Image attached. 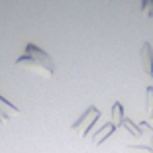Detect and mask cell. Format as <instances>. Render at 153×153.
<instances>
[{"instance_id": "6da1fadb", "label": "cell", "mask_w": 153, "mask_h": 153, "mask_svg": "<svg viewBox=\"0 0 153 153\" xmlns=\"http://www.w3.org/2000/svg\"><path fill=\"white\" fill-rule=\"evenodd\" d=\"M16 63H18L20 67L36 69L37 73H41V75H45V76H51L55 73V63H53V59H51V55L45 53L43 49H39V47L33 45V43L26 45L24 53L16 59Z\"/></svg>"}, {"instance_id": "7a4b0ae2", "label": "cell", "mask_w": 153, "mask_h": 153, "mask_svg": "<svg viewBox=\"0 0 153 153\" xmlns=\"http://www.w3.org/2000/svg\"><path fill=\"white\" fill-rule=\"evenodd\" d=\"M98 116H100V112L94 108V106H92V108H88L81 118H79V120L75 122V124H73V130H81L82 135L86 137V135L90 134V128H92V124L98 120Z\"/></svg>"}, {"instance_id": "3957f363", "label": "cell", "mask_w": 153, "mask_h": 153, "mask_svg": "<svg viewBox=\"0 0 153 153\" xmlns=\"http://www.w3.org/2000/svg\"><path fill=\"white\" fill-rule=\"evenodd\" d=\"M141 59H143L145 75L153 76V49H151V43H147V41L143 43V49H141Z\"/></svg>"}, {"instance_id": "277c9868", "label": "cell", "mask_w": 153, "mask_h": 153, "mask_svg": "<svg viewBox=\"0 0 153 153\" xmlns=\"http://www.w3.org/2000/svg\"><path fill=\"white\" fill-rule=\"evenodd\" d=\"M114 128H116L114 124H110V126H104L102 130H100V134L96 135V145H100V143H102V141H104V140H106V137H108V135L114 131Z\"/></svg>"}, {"instance_id": "5b68a950", "label": "cell", "mask_w": 153, "mask_h": 153, "mask_svg": "<svg viewBox=\"0 0 153 153\" xmlns=\"http://www.w3.org/2000/svg\"><path fill=\"white\" fill-rule=\"evenodd\" d=\"M112 114H114V120H116V124H124V108H122L120 102H114V108H112Z\"/></svg>"}, {"instance_id": "8992f818", "label": "cell", "mask_w": 153, "mask_h": 153, "mask_svg": "<svg viewBox=\"0 0 153 153\" xmlns=\"http://www.w3.org/2000/svg\"><path fill=\"white\" fill-rule=\"evenodd\" d=\"M141 12L147 18H153V0H141Z\"/></svg>"}, {"instance_id": "52a82bcc", "label": "cell", "mask_w": 153, "mask_h": 153, "mask_svg": "<svg viewBox=\"0 0 153 153\" xmlns=\"http://www.w3.org/2000/svg\"><path fill=\"white\" fill-rule=\"evenodd\" d=\"M147 112H153V86L147 88Z\"/></svg>"}, {"instance_id": "ba28073f", "label": "cell", "mask_w": 153, "mask_h": 153, "mask_svg": "<svg viewBox=\"0 0 153 153\" xmlns=\"http://www.w3.org/2000/svg\"><path fill=\"white\" fill-rule=\"evenodd\" d=\"M151 147H153V137H151Z\"/></svg>"}]
</instances>
